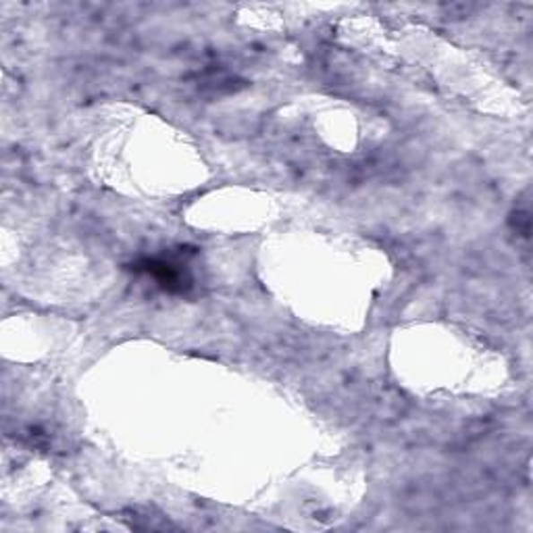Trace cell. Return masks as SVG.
Instances as JSON below:
<instances>
[{
	"mask_svg": "<svg viewBox=\"0 0 533 533\" xmlns=\"http://www.w3.org/2000/svg\"><path fill=\"white\" fill-rule=\"evenodd\" d=\"M190 254L192 253H185V248H182L179 253L144 256L133 262L132 271L150 278L167 294H188L194 288Z\"/></svg>",
	"mask_w": 533,
	"mask_h": 533,
	"instance_id": "1",
	"label": "cell"
},
{
	"mask_svg": "<svg viewBox=\"0 0 533 533\" xmlns=\"http://www.w3.org/2000/svg\"><path fill=\"white\" fill-rule=\"evenodd\" d=\"M512 226H515L517 234L523 236V240H529V207L517 209L515 217H512Z\"/></svg>",
	"mask_w": 533,
	"mask_h": 533,
	"instance_id": "2",
	"label": "cell"
}]
</instances>
